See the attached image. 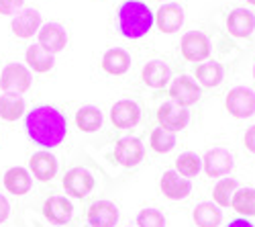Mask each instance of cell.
Wrapping results in <instances>:
<instances>
[{
  "label": "cell",
  "mask_w": 255,
  "mask_h": 227,
  "mask_svg": "<svg viewBox=\"0 0 255 227\" xmlns=\"http://www.w3.org/2000/svg\"><path fill=\"white\" fill-rule=\"evenodd\" d=\"M25 127L29 137L41 148H55L66 139L68 133V121L63 117L61 111L55 107L43 105V107H35L27 119H25Z\"/></svg>",
  "instance_id": "6da1fadb"
},
{
  "label": "cell",
  "mask_w": 255,
  "mask_h": 227,
  "mask_svg": "<svg viewBox=\"0 0 255 227\" xmlns=\"http://www.w3.org/2000/svg\"><path fill=\"white\" fill-rule=\"evenodd\" d=\"M119 27L127 39H139L153 27V12L141 0H127L119 8Z\"/></svg>",
  "instance_id": "7a4b0ae2"
},
{
  "label": "cell",
  "mask_w": 255,
  "mask_h": 227,
  "mask_svg": "<svg viewBox=\"0 0 255 227\" xmlns=\"http://www.w3.org/2000/svg\"><path fill=\"white\" fill-rule=\"evenodd\" d=\"M227 111L237 119H249L255 115V92L247 86H235L227 94Z\"/></svg>",
  "instance_id": "3957f363"
},
{
  "label": "cell",
  "mask_w": 255,
  "mask_h": 227,
  "mask_svg": "<svg viewBox=\"0 0 255 227\" xmlns=\"http://www.w3.org/2000/svg\"><path fill=\"white\" fill-rule=\"evenodd\" d=\"M202 166L206 176L210 178H223L227 176L233 166H235V160H233V154L227 148H212L204 154L202 158Z\"/></svg>",
  "instance_id": "277c9868"
},
{
  "label": "cell",
  "mask_w": 255,
  "mask_h": 227,
  "mask_svg": "<svg viewBox=\"0 0 255 227\" xmlns=\"http://www.w3.org/2000/svg\"><path fill=\"white\" fill-rule=\"evenodd\" d=\"M31 86V72L20 64H8L0 74V88L4 92L23 94Z\"/></svg>",
  "instance_id": "5b68a950"
},
{
  "label": "cell",
  "mask_w": 255,
  "mask_h": 227,
  "mask_svg": "<svg viewBox=\"0 0 255 227\" xmlns=\"http://www.w3.org/2000/svg\"><path fill=\"white\" fill-rule=\"evenodd\" d=\"M169 96H172L176 105L188 109L200 100V86L190 76H180L169 86Z\"/></svg>",
  "instance_id": "8992f818"
},
{
  "label": "cell",
  "mask_w": 255,
  "mask_h": 227,
  "mask_svg": "<svg viewBox=\"0 0 255 227\" xmlns=\"http://www.w3.org/2000/svg\"><path fill=\"white\" fill-rule=\"evenodd\" d=\"M180 47L188 61H204L210 55V39L202 31H188L182 37Z\"/></svg>",
  "instance_id": "52a82bcc"
},
{
  "label": "cell",
  "mask_w": 255,
  "mask_h": 227,
  "mask_svg": "<svg viewBox=\"0 0 255 227\" xmlns=\"http://www.w3.org/2000/svg\"><path fill=\"white\" fill-rule=\"evenodd\" d=\"M157 121L163 129L176 133V131L186 129V125L190 123V113L188 109L176 105V102H163L157 111Z\"/></svg>",
  "instance_id": "ba28073f"
},
{
  "label": "cell",
  "mask_w": 255,
  "mask_h": 227,
  "mask_svg": "<svg viewBox=\"0 0 255 227\" xmlns=\"http://www.w3.org/2000/svg\"><path fill=\"white\" fill-rule=\"evenodd\" d=\"M63 189H66V193L72 197L84 199L94 189V176L86 168H72L70 172H66V176H63Z\"/></svg>",
  "instance_id": "9c48e42d"
},
{
  "label": "cell",
  "mask_w": 255,
  "mask_h": 227,
  "mask_svg": "<svg viewBox=\"0 0 255 227\" xmlns=\"http://www.w3.org/2000/svg\"><path fill=\"white\" fill-rule=\"evenodd\" d=\"M143 154H145L143 143L137 137H123L115 148V158H117L119 164H123L125 168L137 166V164L143 160Z\"/></svg>",
  "instance_id": "30bf717a"
},
{
  "label": "cell",
  "mask_w": 255,
  "mask_h": 227,
  "mask_svg": "<svg viewBox=\"0 0 255 227\" xmlns=\"http://www.w3.org/2000/svg\"><path fill=\"white\" fill-rule=\"evenodd\" d=\"M227 29L237 39L251 37L255 31V14L249 8H235L227 16Z\"/></svg>",
  "instance_id": "8fae6325"
},
{
  "label": "cell",
  "mask_w": 255,
  "mask_h": 227,
  "mask_svg": "<svg viewBox=\"0 0 255 227\" xmlns=\"http://www.w3.org/2000/svg\"><path fill=\"white\" fill-rule=\"evenodd\" d=\"M139 117H141V109L133 100H119L111 109V119L115 123V127H119V129L135 127L139 123Z\"/></svg>",
  "instance_id": "7c38bea8"
},
{
  "label": "cell",
  "mask_w": 255,
  "mask_h": 227,
  "mask_svg": "<svg viewBox=\"0 0 255 227\" xmlns=\"http://www.w3.org/2000/svg\"><path fill=\"white\" fill-rule=\"evenodd\" d=\"M161 193L172 201H182L192 193V182L180 176L176 170H167L161 176Z\"/></svg>",
  "instance_id": "4fadbf2b"
},
{
  "label": "cell",
  "mask_w": 255,
  "mask_h": 227,
  "mask_svg": "<svg viewBox=\"0 0 255 227\" xmlns=\"http://www.w3.org/2000/svg\"><path fill=\"white\" fill-rule=\"evenodd\" d=\"M119 221V209L111 201H96L88 209V223L92 227H115Z\"/></svg>",
  "instance_id": "5bb4252c"
},
{
  "label": "cell",
  "mask_w": 255,
  "mask_h": 227,
  "mask_svg": "<svg viewBox=\"0 0 255 227\" xmlns=\"http://www.w3.org/2000/svg\"><path fill=\"white\" fill-rule=\"evenodd\" d=\"M68 43V35H66V29L57 23H47L39 29V45L47 49L51 55L61 51Z\"/></svg>",
  "instance_id": "9a60e30c"
},
{
  "label": "cell",
  "mask_w": 255,
  "mask_h": 227,
  "mask_svg": "<svg viewBox=\"0 0 255 227\" xmlns=\"http://www.w3.org/2000/svg\"><path fill=\"white\" fill-rule=\"evenodd\" d=\"M39 29H41V14L35 8H25L16 12V16L12 18V31L20 39L33 37Z\"/></svg>",
  "instance_id": "2e32d148"
},
{
  "label": "cell",
  "mask_w": 255,
  "mask_h": 227,
  "mask_svg": "<svg viewBox=\"0 0 255 227\" xmlns=\"http://www.w3.org/2000/svg\"><path fill=\"white\" fill-rule=\"evenodd\" d=\"M74 207L66 197H49L43 205V215L55 223V225H66L72 219Z\"/></svg>",
  "instance_id": "e0dca14e"
},
{
  "label": "cell",
  "mask_w": 255,
  "mask_h": 227,
  "mask_svg": "<svg viewBox=\"0 0 255 227\" xmlns=\"http://www.w3.org/2000/svg\"><path fill=\"white\" fill-rule=\"evenodd\" d=\"M155 16H157V27L163 33H176L184 25V8L176 2L163 4Z\"/></svg>",
  "instance_id": "ac0fdd59"
},
{
  "label": "cell",
  "mask_w": 255,
  "mask_h": 227,
  "mask_svg": "<svg viewBox=\"0 0 255 227\" xmlns=\"http://www.w3.org/2000/svg\"><path fill=\"white\" fill-rule=\"evenodd\" d=\"M29 166H31V172L35 178H39L41 182H47L57 172V160L49 152H37L31 156Z\"/></svg>",
  "instance_id": "d6986e66"
},
{
  "label": "cell",
  "mask_w": 255,
  "mask_h": 227,
  "mask_svg": "<svg viewBox=\"0 0 255 227\" xmlns=\"http://www.w3.org/2000/svg\"><path fill=\"white\" fill-rule=\"evenodd\" d=\"M169 78H172V70H169V66L161 59L147 61L143 68V82L151 88H163L169 82Z\"/></svg>",
  "instance_id": "ffe728a7"
},
{
  "label": "cell",
  "mask_w": 255,
  "mask_h": 227,
  "mask_svg": "<svg viewBox=\"0 0 255 227\" xmlns=\"http://www.w3.org/2000/svg\"><path fill=\"white\" fill-rule=\"evenodd\" d=\"M129 66H131V55L121 47L109 49L102 57V68H104L106 74L121 76V74H125L127 70H129Z\"/></svg>",
  "instance_id": "44dd1931"
},
{
  "label": "cell",
  "mask_w": 255,
  "mask_h": 227,
  "mask_svg": "<svg viewBox=\"0 0 255 227\" xmlns=\"http://www.w3.org/2000/svg\"><path fill=\"white\" fill-rule=\"evenodd\" d=\"M192 217H194V223L198 227H219L223 221V211H221L219 205L204 201V203L196 205Z\"/></svg>",
  "instance_id": "7402d4cb"
},
{
  "label": "cell",
  "mask_w": 255,
  "mask_h": 227,
  "mask_svg": "<svg viewBox=\"0 0 255 227\" xmlns=\"http://www.w3.org/2000/svg\"><path fill=\"white\" fill-rule=\"evenodd\" d=\"M31 184H33L31 174H29L25 168H20V166L10 168V170L4 174V187H6V191L12 193V195H27V193L31 191Z\"/></svg>",
  "instance_id": "603a6c76"
},
{
  "label": "cell",
  "mask_w": 255,
  "mask_h": 227,
  "mask_svg": "<svg viewBox=\"0 0 255 227\" xmlns=\"http://www.w3.org/2000/svg\"><path fill=\"white\" fill-rule=\"evenodd\" d=\"M25 113V100L20 94L4 92L0 96V119L4 121H16Z\"/></svg>",
  "instance_id": "cb8c5ba5"
},
{
  "label": "cell",
  "mask_w": 255,
  "mask_h": 227,
  "mask_svg": "<svg viewBox=\"0 0 255 227\" xmlns=\"http://www.w3.org/2000/svg\"><path fill=\"white\" fill-rule=\"evenodd\" d=\"M223 76H225V70L219 61H206V64H200L196 68V78L200 80V84L206 86V88H212V86H219L223 82Z\"/></svg>",
  "instance_id": "d4e9b609"
},
{
  "label": "cell",
  "mask_w": 255,
  "mask_h": 227,
  "mask_svg": "<svg viewBox=\"0 0 255 227\" xmlns=\"http://www.w3.org/2000/svg\"><path fill=\"white\" fill-rule=\"evenodd\" d=\"M27 64L29 68H33V72H39V74H43V72H49L53 68V55L43 49L41 45H31L27 49Z\"/></svg>",
  "instance_id": "484cf974"
},
{
  "label": "cell",
  "mask_w": 255,
  "mask_h": 227,
  "mask_svg": "<svg viewBox=\"0 0 255 227\" xmlns=\"http://www.w3.org/2000/svg\"><path fill=\"white\" fill-rule=\"evenodd\" d=\"M231 207L243 217L255 215V189H237L233 195Z\"/></svg>",
  "instance_id": "4316f807"
},
{
  "label": "cell",
  "mask_w": 255,
  "mask_h": 227,
  "mask_svg": "<svg viewBox=\"0 0 255 227\" xmlns=\"http://www.w3.org/2000/svg\"><path fill=\"white\" fill-rule=\"evenodd\" d=\"M237 189H239V182L235 178H221L215 184V191H212V201H215V205H219L221 209L229 207Z\"/></svg>",
  "instance_id": "83f0119b"
},
{
  "label": "cell",
  "mask_w": 255,
  "mask_h": 227,
  "mask_svg": "<svg viewBox=\"0 0 255 227\" xmlns=\"http://www.w3.org/2000/svg\"><path fill=\"white\" fill-rule=\"evenodd\" d=\"M76 125L82 131H88V133L100 129V125H102V113H100V109H96V107H82L76 113Z\"/></svg>",
  "instance_id": "f1b7e54d"
},
{
  "label": "cell",
  "mask_w": 255,
  "mask_h": 227,
  "mask_svg": "<svg viewBox=\"0 0 255 227\" xmlns=\"http://www.w3.org/2000/svg\"><path fill=\"white\" fill-rule=\"evenodd\" d=\"M202 168V160L194 152H186L176 160V172L184 178H194Z\"/></svg>",
  "instance_id": "f546056e"
},
{
  "label": "cell",
  "mask_w": 255,
  "mask_h": 227,
  "mask_svg": "<svg viewBox=\"0 0 255 227\" xmlns=\"http://www.w3.org/2000/svg\"><path fill=\"white\" fill-rule=\"evenodd\" d=\"M174 146H176V133H174V131H167V129H163V127L153 129V133H151V148H153L157 154L172 152Z\"/></svg>",
  "instance_id": "4dcf8cb0"
},
{
  "label": "cell",
  "mask_w": 255,
  "mask_h": 227,
  "mask_svg": "<svg viewBox=\"0 0 255 227\" xmlns=\"http://www.w3.org/2000/svg\"><path fill=\"white\" fill-rule=\"evenodd\" d=\"M139 227H165V217L157 209H143L137 215Z\"/></svg>",
  "instance_id": "1f68e13d"
},
{
  "label": "cell",
  "mask_w": 255,
  "mask_h": 227,
  "mask_svg": "<svg viewBox=\"0 0 255 227\" xmlns=\"http://www.w3.org/2000/svg\"><path fill=\"white\" fill-rule=\"evenodd\" d=\"M23 4L25 0H0V14H14Z\"/></svg>",
  "instance_id": "d6a6232c"
},
{
  "label": "cell",
  "mask_w": 255,
  "mask_h": 227,
  "mask_svg": "<svg viewBox=\"0 0 255 227\" xmlns=\"http://www.w3.org/2000/svg\"><path fill=\"white\" fill-rule=\"evenodd\" d=\"M245 148L251 152V154H255V125H251L247 131H245Z\"/></svg>",
  "instance_id": "836d02e7"
},
{
  "label": "cell",
  "mask_w": 255,
  "mask_h": 227,
  "mask_svg": "<svg viewBox=\"0 0 255 227\" xmlns=\"http://www.w3.org/2000/svg\"><path fill=\"white\" fill-rule=\"evenodd\" d=\"M8 213H10V205L2 195H0V223H4L8 219Z\"/></svg>",
  "instance_id": "e575fe53"
},
{
  "label": "cell",
  "mask_w": 255,
  "mask_h": 227,
  "mask_svg": "<svg viewBox=\"0 0 255 227\" xmlns=\"http://www.w3.org/2000/svg\"><path fill=\"white\" fill-rule=\"evenodd\" d=\"M227 227H255L249 219H245V217H239V219H233V221H229V225Z\"/></svg>",
  "instance_id": "d590c367"
},
{
  "label": "cell",
  "mask_w": 255,
  "mask_h": 227,
  "mask_svg": "<svg viewBox=\"0 0 255 227\" xmlns=\"http://www.w3.org/2000/svg\"><path fill=\"white\" fill-rule=\"evenodd\" d=\"M247 2H249V4H255V0H247Z\"/></svg>",
  "instance_id": "8d00e7d4"
},
{
  "label": "cell",
  "mask_w": 255,
  "mask_h": 227,
  "mask_svg": "<svg viewBox=\"0 0 255 227\" xmlns=\"http://www.w3.org/2000/svg\"><path fill=\"white\" fill-rule=\"evenodd\" d=\"M253 80H255V64H253Z\"/></svg>",
  "instance_id": "74e56055"
}]
</instances>
